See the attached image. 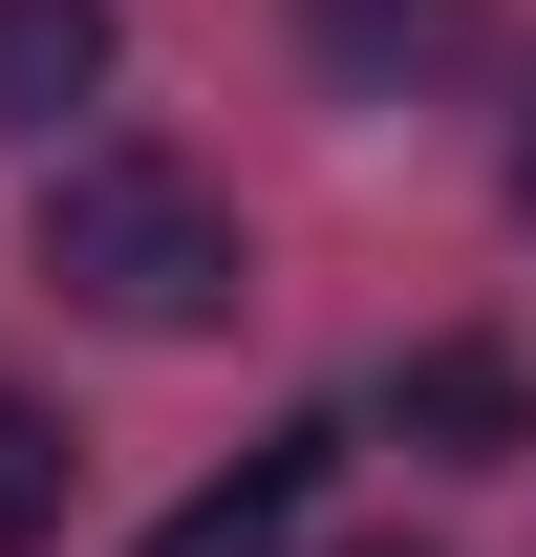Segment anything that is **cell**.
Returning a JSON list of instances; mask_svg holds the SVG:
<instances>
[{
  "instance_id": "obj_3",
  "label": "cell",
  "mask_w": 536,
  "mask_h": 557,
  "mask_svg": "<svg viewBox=\"0 0 536 557\" xmlns=\"http://www.w3.org/2000/svg\"><path fill=\"white\" fill-rule=\"evenodd\" d=\"M322 472H343V429H279V450H236V472H215L194 515H150L130 557H301V515H322Z\"/></svg>"
},
{
  "instance_id": "obj_6",
  "label": "cell",
  "mask_w": 536,
  "mask_h": 557,
  "mask_svg": "<svg viewBox=\"0 0 536 557\" xmlns=\"http://www.w3.org/2000/svg\"><path fill=\"white\" fill-rule=\"evenodd\" d=\"M65 493H86L65 408H22V386H0V557H44V536H65Z\"/></svg>"
},
{
  "instance_id": "obj_5",
  "label": "cell",
  "mask_w": 536,
  "mask_h": 557,
  "mask_svg": "<svg viewBox=\"0 0 536 557\" xmlns=\"http://www.w3.org/2000/svg\"><path fill=\"white\" fill-rule=\"evenodd\" d=\"M108 86V0H0V150H44Z\"/></svg>"
},
{
  "instance_id": "obj_4",
  "label": "cell",
  "mask_w": 536,
  "mask_h": 557,
  "mask_svg": "<svg viewBox=\"0 0 536 557\" xmlns=\"http://www.w3.org/2000/svg\"><path fill=\"white\" fill-rule=\"evenodd\" d=\"M301 44H322L343 86H451L472 44H494V0H301Z\"/></svg>"
},
{
  "instance_id": "obj_8",
  "label": "cell",
  "mask_w": 536,
  "mask_h": 557,
  "mask_svg": "<svg viewBox=\"0 0 536 557\" xmlns=\"http://www.w3.org/2000/svg\"><path fill=\"white\" fill-rule=\"evenodd\" d=\"M387 557H407V536H387Z\"/></svg>"
},
{
  "instance_id": "obj_2",
  "label": "cell",
  "mask_w": 536,
  "mask_h": 557,
  "mask_svg": "<svg viewBox=\"0 0 536 557\" xmlns=\"http://www.w3.org/2000/svg\"><path fill=\"white\" fill-rule=\"evenodd\" d=\"M387 429L451 450V472H515V450H536V364H515V344H407V364H387Z\"/></svg>"
},
{
  "instance_id": "obj_7",
  "label": "cell",
  "mask_w": 536,
  "mask_h": 557,
  "mask_svg": "<svg viewBox=\"0 0 536 557\" xmlns=\"http://www.w3.org/2000/svg\"><path fill=\"white\" fill-rule=\"evenodd\" d=\"M515 214H536V65H515Z\"/></svg>"
},
{
  "instance_id": "obj_1",
  "label": "cell",
  "mask_w": 536,
  "mask_h": 557,
  "mask_svg": "<svg viewBox=\"0 0 536 557\" xmlns=\"http://www.w3.org/2000/svg\"><path fill=\"white\" fill-rule=\"evenodd\" d=\"M44 278H65L86 322H130V344H215L258 258H236L215 172H172V150H65V172H44Z\"/></svg>"
}]
</instances>
